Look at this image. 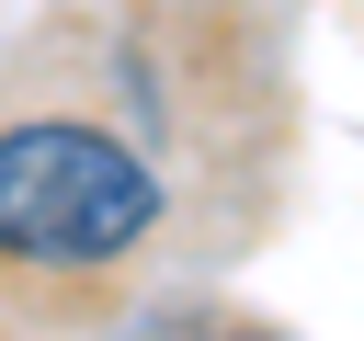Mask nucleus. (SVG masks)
Listing matches in <instances>:
<instances>
[{
    "mask_svg": "<svg viewBox=\"0 0 364 341\" xmlns=\"http://www.w3.org/2000/svg\"><path fill=\"white\" fill-rule=\"evenodd\" d=\"M171 216L159 159L102 114L0 125V261L11 273H125Z\"/></svg>",
    "mask_w": 364,
    "mask_h": 341,
    "instance_id": "f257e3e1",
    "label": "nucleus"
},
{
    "mask_svg": "<svg viewBox=\"0 0 364 341\" xmlns=\"http://www.w3.org/2000/svg\"><path fill=\"white\" fill-rule=\"evenodd\" d=\"M114 341H273L262 318H216V307H148V318H125Z\"/></svg>",
    "mask_w": 364,
    "mask_h": 341,
    "instance_id": "f03ea898",
    "label": "nucleus"
}]
</instances>
